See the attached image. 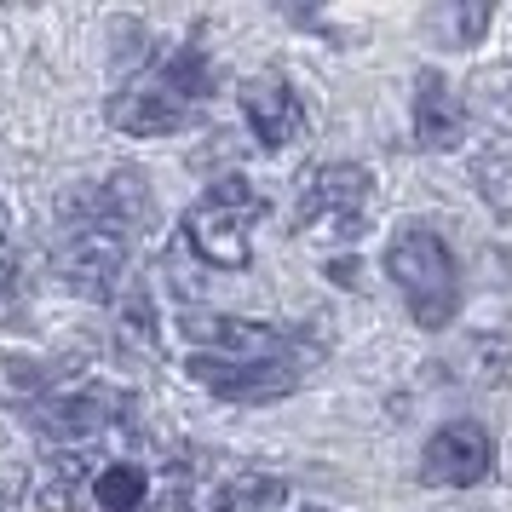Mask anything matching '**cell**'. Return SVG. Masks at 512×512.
Masks as SVG:
<instances>
[{"instance_id":"ac0fdd59","label":"cell","mask_w":512,"mask_h":512,"mask_svg":"<svg viewBox=\"0 0 512 512\" xmlns=\"http://www.w3.org/2000/svg\"><path fill=\"white\" fill-rule=\"evenodd\" d=\"M52 386V369L41 363V357H24V351H6L0 357V397H12V403H41Z\"/></svg>"},{"instance_id":"6da1fadb","label":"cell","mask_w":512,"mask_h":512,"mask_svg":"<svg viewBox=\"0 0 512 512\" xmlns=\"http://www.w3.org/2000/svg\"><path fill=\"white\" fill-rule=\"evenodd\" d=\"M386 277L397 282V294L409 300V317H415L426 334L432 328L455 323V305H461V271H455V254L432 225H403L386 248Z\"/></svg>"},{"instance_id":"9c48e42d","label":"cell","mask_w":512,"mask_h":512,"mask_svg":"<svg viewBox=\"0 0 512 512\" xmlns=\"http://www.w3.org/2000/svg\"><path fill=\"white\" fill-rule=\"evenodd\" d=\"M185 242H190V254L202 259V265H213V271H242L248 254H254L248 248V219L213 208L208 196L185 213Z\"/></svg>"},{"instance_id":"4fadbf2b","label":"cell","mask_w":512,"mask_h":512,"mask_svg":"<svg viewBox=\"0 0 512 512\" xmlns=\"http://www.w3.org/2000/svg\"><path fill=\"white\" fill-rule=\"evenodd\" d=\"M219 512H282L288 507V478L277 472H236L219 484Z\"/></svg>"},{"instance_id":"52a82bcc","label":"cell","mask_w":512,"mask_h":512,"mask_svg":"<svg viewBox=\"0 0 512 512\" xmlns=\"http://www.w3.org/2000/svg\"><path fill=\"white\" fill-rule=\"evenodd\" d=\"M185 374L202 392L225 397V403H271L300 386L294 363H231V357H185Z\"/></svg>"},{"instance_id":"3957f363","label":"cell","mask_w":512,"mask_h":512,"mask_svg":"<svg viewBox=\"0 0 512 512\" xmlns=\"http://www.w3.org/2000/svg\"><path fill=\"white\" fill-rule=\"evenodd\" d=\"M374 202H380V185H374L369 167L328 162L305 179L294 225H300L305 236H317V242H357L363 225L374 219Z\"/></svg>"},{"instance_id":"d6986e66","label":"cell","mask_w":512,"mask_h":512,"mask_svg":"<svg viewBox=\"0 0 512 512\" xmlns=\"http://www.w3.org/2000/svg\"><path fill=\"white\" fill-rule=\"evenodd\" d=\"M24 323V277H18V248H12V219L0 208V328Z\"/></svg>"},{"instance_id":"ffe728a7","label":"cell","mask_w":512,"mask_h":512,"mask_svg":"<svg viewBox=\"0 0 512 512\" xmlns=\"http://www.w3.org/2000/svg\"><path fill=\"white\" fill-rule=\"evenodd\" d=\"M208 202H213V208H225V213H236V219H259V213H265V196H259L242 173H231V179H213Z\"/></svg>"},{"instance_id":"30bf717a","label":"cell","mask_w":512,"mask_h":512,"mask_svg":"<svg viewBox=\"0 0 512 512\" xmlns=\"http://www.w3.org/2000/svg\"><path fill=\"white\" fill-rule=\"evenodd\" d=\"M110 127L116 133H133V139H162V133H179L190 121V110L167 87H127V93L110 98Z\"/></svg>"},{"instance_id":"ba28073f","label":"cell","mask_w":512,"mask_h":512,"mask_svg":"<svg viewBox=\"0 0 512 512\" xmlns=\"http://www.w3.org/2000/svg\"><path fill=\"white\" fill-rule=\"evenodd\" d=\"M242 116L254 127V139L265 150H282V144L300 139L305 127V110H300V93L288 87V75L265 70V75H248L242 81Z\"/></svg>"},{"instance_id":"5b68a950","label":"cell","mask_w":512,"mask_h":512,"mask_svg":"<svg viewBox=\"0 0 512 512\" xmlns=\"http://www.w3.org/2000/svg\"><path fill=\"white\" fill-rule=\"evenodd\" d=\"M133 415V392H121L110 380H87V386H64L47 392L29 409V426L52 443H98Z\"/></svg>"},{"instance_id":"277c9868","label":"cell","mask_w":512,"mask_h":512,"mask_svg":"<svg viewBox=\"0 0 512 512\" xmlns=\"http://www.w3.org/2000/svg\"><path fill=\"white\" fill-rule=\"evenodd\" d=\"M196 357H231V363H294L311 351V334L300 328H277V323H248V317H208V311H190L179 317Z\"/></svg>"},{"instance_id":"7402d4cb","label":"cell","mask_w":512,"mask_h":512,"mask_svg":"<svg viewBox=\"0 0 512 512\" xmlns=\"http://www.w3.org/2000/svg\"><path fill=\"white\" fill-rule=\"evenodd\" d=\"M144 512H190V489L179 484V472L167 478V489H162V495H156V501H150Z\"/></svg>"},{"instance_id":"8fae6325","label":"cell","mask_w":512,"mask_h":512,"mask_svg":"<svg viewBox=\"0 0 512 512\" xmlns=\"http://www.w3.org/2000/svg\"><path fill=\"white\" fill-rule=\"evenodd\" d=\"M461 133H466L461 98L449 93V81L438 70H420L415 75V144L420 150H455Z\"/></svg>"},{"instance_id":"603a6c76","label":"cell","mask_w":512,"mask_h":512,"mask_svg":"<svg viewBox=\"0 0 512 512\" xmlns=\"http://www.w3.org/2000/svg\"><path fill=\"white\" fill-rule=\"evenodd\" d=\"M24 501V472H0V512H18Z\"/></svg>"},{"instance_id":"2e32d148","label":"cell","mask_w":512,"mask_h":512,"mask_svg":"<svg viewBox=\"0 0 512 512\" xmlns=\"http://www.w3.org/2000/svg\"><path fill=\"white\" fill-rule=\"evenodd\" d=\"M116 323H121V340L133 351H162V323H156V305H150V282L144 277H127Z\"/></svg>"},{"instance_id":"7c38bea8","label":"cell","mask_w":512,"mask_h":512,"mask_svg":"<svg viewBox=\"0 0 512 512\" xmlns=\"http://www.w3.org/2000/svg\"><path fill=\"white\" fill-rule=\"evenodd\" d=\"M93 484H98V466L87 455L64 449V455L41 461V472H35V501H41V512H87L93 507Z\"/></svg>"},{"instance_id":"8992f818","label":"cell","mask_w":512,"mask_h":512,"mask_svg":"<svg viewBox=\"0 0 512 512\" xmlns=\"http://www.w3.org/2000/svg\"><path fill=\"white\" fill-rule=\"evenodd\" d=\"M489 461H495V443L478 420H449L438 426L426 449H420V484L432 489H472L489 478Z\"/></svg>"},{"instance_id":"7a4b0ae2","label":"cell","mask_w":512,"mask_h":512,"mask_svg":"<svg viewBox=\"0 0 512 512\" xmlns=\"http://www.w3.org/2000/svg\"><path fill=\"white\" fill-rule=\"evenodd\" d=\"M127 254H133V236L116 231L110 219H98L81 190L64 202V242H58V277L75 300H110L121 282H127Z\"/></svg>"},{"instance_id":"5bb4252c","label":"cell","mask_w":512,"mask_h":512,"mask_svg":"<svg viewBox=\"0 0 512 512\" xmlns=\"http://www.w3.org/2000/svg\"><path fill=\"white\" fill-rule=\"evenodd\" d=\"M93 507L98 512H144V507H150V472H144V466H133V461L98 466Z\"/></svg>"},{"instance_id":"9a60e30c","label":"cell","mask_w":512,"mask_h":512,"mask_svg":"<svg viewBox=\"0 0 512 512\" xmlns=\"http://www.w3.org/2000/svg\"><path fill=\"white\" fill-rule=\"evenodd\" d=\"M472 185L484 196V208L501 225H512V144H484L472 156Z\"/></svg>"},{"instance_id":"44dd1931","label":"cell","mask_w":512,"mask_h":512,"mask_svg":"<svg viewBox=\"0 0 512 512\" xmlns=\"http://www.w3.org/2000/svg\"><path fill=\"white\" fill-rule=\"evenodd\" d=\"M443 24L455 29V41H478V35L489 29V6H466V12H449Z\"/></svg>"},{"instance_id":"cb8c5ba5","label":"cell","mask_w":512,"mask_h":512,"mask_svg":"<svg viewBox=\"0 0 512 512\" xmlns=\"http://www.w3.org/2000/svg\"><path fill=\"white\" fill-rule=\"evenodd\" d=\"M305 512H323V507H305Z\"/></svg>"},{"instance_id":"e0dca14e","label":"cell","mask_w":512,"mask_h":512,"mask_svg":"<svg viewBox=\"0 0 512 512\" xmlns=\"http://www.w3.org/2000/svg\"><path fill=\"white\" fill-rule=\"evenodd\" d=\"M156 87H167V93L179 98V104H202V98H213V64H208V52L202 47H179L173 58H167V70Z\"/></svg>"}]
</instances>
